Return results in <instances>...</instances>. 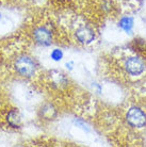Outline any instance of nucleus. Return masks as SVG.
I'll return each instance as SVG.
<instances>
[{
    "label": "nucleus",
    "instance_id": "nucleus-1",
    "mask_svg": "<svg viewBox=\"0 0 146 147\" xmlns=\"http://www.w3.org/2000/svg\"><path fill=\"white\" fill-rule=\"evenodd\" d=\"M13 66L17 75H19L22 78L30 79L36 74V63L28 55H22L17 57L15 59Z\"/></svg>",
    "mask_w": 146,
    "mask_h": 147
},
{
    "label": "nucleus",
    "instance_id": "nucleus-2",
    "mask_svg": "<svg viewBox=\"0 0 146 147\" xmlns=\"http://www.w3.org/2000/svg\"><path fill=\"white\" fill-rule=\"evenodd\" d=\"M126 121L133 128H142L146 125V114L142 109L132 107L126 114Z\"/></svg>",
    "mask_w": 146,
    "mask_h": 147
},
{
    "label": "nucleus",
    "instance_id": "nucleus-3",
    "mask_svg": "<svg viewBox=\"0 0 146 147\" xmlns=\"http://www.w3.org/2000/svg\"><path fill=\"white\" fill-rule=\"evenodd\" d=\"M32 38L35 44L47 47V46H50L52 44L53 35H52V32L48 29L47 27L40 26V27H36L35 29L33 30Z\"/></svg>",
    "mask_w": 146,
    "mask_h": 147
},
{
    "label": "nucleus",
    "instance_id": "nucleus-4",
    "mask_svg": "<svg viewBox=\"0 0 146 147\" xmlns=\"http://www.w3.org/2000/svg\"><path fill=\"white\" fill-rule=\"evenodd\" d=\"M125 70L130 76H140L146 69V64L139 57H130L124 63Z\"/></svg>",
    "mask_w": 146,
    "mask_h": 147
},
{
    "label": "nucleus",
    "instance_id": "nucleus-5",
    "mask_svg": "<svg viewBox=\"0 0 146 147\" xmlns=\"http://www.w3.org/2000/svg\"><path fill=\"white\" fill-rule=\"evenodd\" d=\"M75 37L80 44L89 45L92 42H94V40L96 38V33L93 28L84 25V26L79 27L75 31Z\"/></svg>",
    "mask_w": 146,
    "mask_h": 147
},
{
    "label": "nucleus",
    "instance_id": "nucleus-6",
    "mask_svg": "<svg viewBox=\"0 0 146 147\" xmlns=\"http://www.w3.org/2000/svg\"><path fill=\"white\" fill-rule=\"evenodd\" d=\"M5 121L9 127L13 129H19L22 125V114L18 109H12L5 115Z\"/></svg>",
    "mask_w": 146,
    "mask_h": 147
},
{
    "label": "nucleus",
    "instance_id": "nucleus-7",
    "mask_svg": "<svg viewBox=\"0 0 146 147\" xmlns=\"http://www.w3.org/2000/svg\"><path fill=\"white\" fill-rule=\"evenodd\" d=\"M40 115L43 119L50 121V119H53L57 116V110H55V108L52 105L46 103V105H44L43 107L41 108Z\"/></svg>",
    "mask_w": 146,
    "mask_h": 147
},
{
    "label": "nucleus",
    "instance_id": "nucleus-8",
    "mask_svg": "<svg viewBox=\"0 0 146 147\" xmlns=\"http://www.w3.org/2000/svg\"><path fill=\"white\" fill-rule=\"evenodd\" d=\"M118 26L121 27L122 29L124 30L126 33L131 34L132 29H133V26H135L133 18H131V17H123V18L120 20Z\"/></svg>",
    "mask_w": 146,
    "mask_h": 147
},
{
    "label": "nucleus",
    "instance_id": "nucleus-9",
    "mask_svg": "<svg viewBox=\"0 0 146 147\" xmlns=\"http://www.w3.org/2000/svg\"><path fill=\"white\" fill-rule=\"evenodd\" d=\"M50 59L55 62H60L63 59V51L59 48H55L50 52Z\"/></svg>",
    "mask_w": 146,
    "mask_h": 147
},
{
    "label": "nucleus",
    "instance_id": "nucleus-10",
    "mask_svg": "<svg viewBox=\"0 0 146 147\" xmlns=\"http://www.w3.org/2000/svg\"><path fill=\"white\" fill-rule=\"evenodd\" d=\"M76 125L79 126L81 129H83L84 131H87V132H90V129H89V127L85 124H84L82 121H76Z\"/></svg>",
    "mask_w": 146,
    "mask_h": 147
},
{
    "label": "nucleus",
    "instance_id": "nucleus-11",
    "mask_svg": "<svg viewBox=\"0 0 146 147\" xmlns=\"http://www.w3.org/2000/svg\"><path fill=\"white\" fill-rule=\"evenodd\" d=\"M73 63L72 62H70V63H66V67H67V68H70V69H73Z\"/></svg>",
    "mask_w": 146,
    "mask_h": 147
},
{
    "label": "nucleus",
    "instance_id": "nucleus-12",
    "mask_svg": "<svg viewBox=\"0 0 146 147\" xmlns=\"http://www.w3.org/2000/svg\"><path fill=\"white\" fill-rule=\"evenodd\" d=\"M1 17H2V15H1V13H0V19H1Z\"/></svg>",
    "mask_w": 146,
    "mask_h": 147
},
{
    "label": "nucleus",
    "instance_id": "nucleus-13",
    "mask_svg": "<svg viewBox=\"0 0 146 147\" xmlns=\"http://www.w3.org/2000/svg\"><path fill=\"white\" fill-rule=\"evenodd\" d=\"M59 1H62V2H63V1H65V0H59Z\"/></svg>",
    "mask_w": 146,
    "mask_h": 147
}]
</instances>
